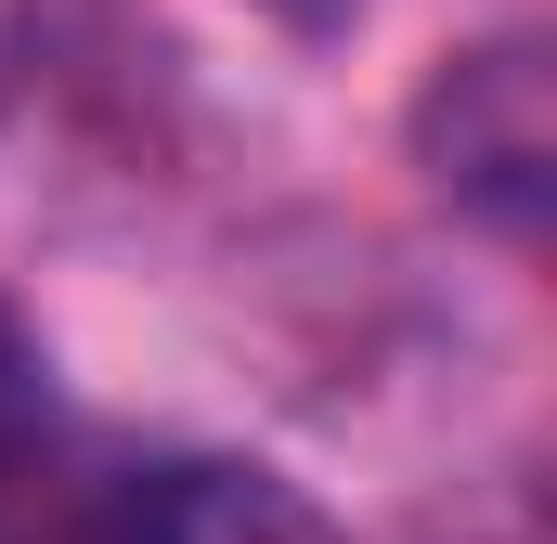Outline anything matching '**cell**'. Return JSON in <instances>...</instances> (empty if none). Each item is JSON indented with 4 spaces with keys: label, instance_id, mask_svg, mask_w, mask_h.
I'll return each mask as SVG.
<instances>
[{
    "label": "cell",
    "instance_id": "1",
    "mask_svg": "<svg viewBox=\"0 0 557 544\" xmlns=\"http://www.w3.org/2000/svg\"><path fill=\"white\" fill-rule=\"evenodd\" d=\"M416 156L428 182L480 221H545L557 195V78L532 39H480V52H441V78L416 91Z\"/></svg>",
    "mask_w": 557,
    "mask_h": 544
},
{
    "label": "cell",
    "instance_id": "2",
    "mask_svg": "<svg viewBox=\"0 0 557 544\" xmlns=\"http://www.w3.org/2000/svg\"><path fill=\"white\" fill-rule=\"evenodd\" d=\"M104 544H350V532L298 480H273V467L195 454V467H143L131 493H117V532Z\"/></svg>",
    "mask_w": 557,
    "mask_h": 544
},
{
    "label": "cell",
    "instance_id": "3",
    "mask_svg": "<svg viewBox=\"0 0 557 544\" xmlns=\"http://www.w3.org/2000/svg\"><path fill=\"white\" fill-rule=\"evenodd\" d=\"M39 454H52V350H39V324L0 298V493H13Z\"/></svg>",
    "mask_w": 557,
    "mask_h": 544
},
{
    "label": "cell",
    "instance_id": "4",
    "mask_svg": "<svg viewBox=\"0 0 557 544\" xmlns=\"http://www.w3.org/2000/svg\"><path fill=\"white\" fill-rule=\"evenodd\" d=\"M260 13L298 26V39H350V13H363V0H260Z\"/></svg>",
    "mask_w": 557,
    "mask_h": 544
}]
</instances>
